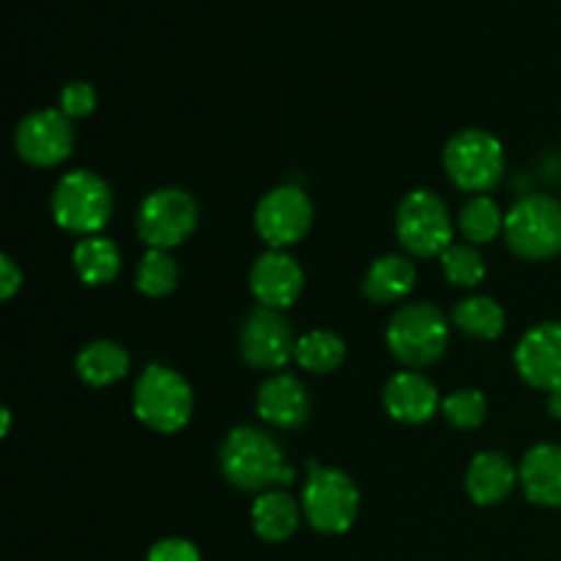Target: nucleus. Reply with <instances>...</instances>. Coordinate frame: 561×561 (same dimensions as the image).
<instances>
[{
  "mask_svg": "<svg viewBox=\"0 0 561 561\" xmlns=\"http://www.w3.org/2000/svg\"><path fill=\"white\" fill-rule=\"evenodd\" d=\"M444 168L458 190L482 195L502 181L504 148L488 131L466 129L444 148Z\"/></svg>",
  "mask_w": 561,
  "mask_h": 561,
  "instance_id": "0eeeda50",
  "label": "nucleus"
},
{
  "mask_svg": "<svg viewBox=\"0 0 561 561\" xmlns=\"http://www.w3.org/2000/svg\"><path fill=\"white\" fill-rule=\"evenodd\" d=\"M442 268L449 283L460 285V288H471V285L482 283V277H485V261H482L474 247L466 244L449 247L442 255Z\"/></svg>",
  "mask_w": 561,
  "mask_h": 561,
  "instance_id": "cd10ccee",
  "label": "nucleus"
},
{
  "mask_svg": "<svg viewBox=\"0 0 561 561\" xmlns=\"http://www.w3.org/2000/svg\"><path fill=\"white\" fill-rule=\"evenodd\" d=\"M219 466L225 480L239 491H263L274 485H290L296 471L285 463L279 444L257 427H236L219 449Z\"/></svg>",
  "mask_w": 561,
  "mask_h": 561,
  "instance_id": "f257e3e1",
  "label": "nucleus"
},
{
  "mask_svg": "<svg viewBox=\"0 0 561 561\" xmlns=\"http://www.w3.org/2000/svg\"><path fill=\"white\" fill-rule=\"evenodd\" d=\"M442 414L458 431H474V427H480L485 422L488 400L477 389H458V392L444 398Z\"/></svg>",
  "mask_w": 561,
  "mask_h": 561,
  "instance_id": "bb28decb",
  "label": "nucleus"
},
{
  "mask_svg": "<svg viewBox=\"0 0 561 561\" xmlns=\"http://www.w3.org/2000/svg\"><path fill=\"white\" fill-rule=\"evenodd\" d=\"M179 285V266L168 250H148L137 266V290L151 299L173 294Z\"/></svg>",
  "mask_w": 561,
  "mask_h": 561,
  "instance_id": "a878e982",
  "label": "nucleus"
},
{
  "mask_svg": "<svg viewBox=\"0 0 561 561\" xmlns=\"http://www.w3.org/2000/svg\"><path fill=\"white\" fill-rule=\"evenodd\" d=\"M294 359L299 362L301 370H310V373H318V376H323V373H332L343 365L345 343L334 332L316 329V332L305 334V337L296 343Z\"/></svg>",
  "mask_w": 561,
  "mask_h": 561,
  "instance_id": "b1692460",
  "label": "nucleus"
},
{
  "mask_svg": "<svg viewBox=\"0 0 561 561\" xmlns=\"http://www.w3.org/2000/svg\"><path fill=\"white\" fill-rule=\"evenodd\" d=\"M515 367L529 387L542 392L561 389V323H540L520 337Z\"/></svg>",
  "mask_w": 561,
  "mask_h": 561,
  "instance_id": "ddd939ff",
  "label": "nucleus"
},
{
  "mask_svg": "<svg viewBox=\"0 0 561 561\" xmlns=\"http://www.w3.org/2000/svg\"><path fill=\"white\" fill-rule=\"evenodd\" d=\"M96 110V91L88 82H69V85L60 91V113L66 118H85Z\"/></svg>",
  "mask_w": 561,
  "mask_h": 561,
  "instance_id": "c85d7f7f",
  "label": "nucleus"
},
{
  "mask_svg": "<svg viewBox=\"0 0 561 561\" xmlns=\"http://www.w3.org/2000/svg\"><path fill=\"white\" fill-rule=\"evenodd\" d=\"M257 414L274 427H299L310 414V398L299 378L272 376L257 392Z\"/></svg>",
  "mask_w": 561,
  "mask_h": 561,
  "instance_id": "f3484780",
  "label": "nucleus"
},
{
  "mask_svg": "<svg viewBox=\"0 0 561 561\" xmlns=\"http://www.w3.org/2000/svg\"><path fill=\"white\" fill-rule=\"evenodd\" d=\"M504 239L524 261L561 255V203L548 195H526L507 211Z\"/></svg>",
  "mask_w": 561,
  "mask_h": 561,
  "instance_id": "7ed1b4c3",
  "label": "nucleus"
},
{
  "mask_svg": "<svg viewBox=\"0 0 561 561\" xmlns=\"http://www.w3.org/2000/svg\"><path fill=\"white\" fill-rule=\"evenodd\" d=\"M518 482V471L513 469L502 453H480L466 471V491L482 507L504 502Z\"/></svg>",
  "mask_w": 561,
  "mask_h": 561,
  "instance_id": "a211bd4d",
  "label": "nucleus"
},
{
  "mask_svg": "<svg viewBox=\"0 0 561 561\" xmlns=\"http://www.w3.org/2000/svg\"><path fill=\"white\" fill-rule=\"evenodd\" d=\"M526 499L537 507H561V447L537 444L524 455L518 469Z\"/></svg>",
  "mask_w": 561,
  "mask_h": 561,
  "instance_id": "dca6fc26",
  "label": "nucleus"
},
{
  "mask_svg": "<svg viewBox=\"0 0 561 561\" xmlns=\"http://www.w3.org/2000/svg\"><path fill=\"white\" fill-rule=\"evenodd\" d=\"M135 405L137 420L157 433H179L186 427L192 416V389L175 370L162 365H151L142 370L135 383Z\"/></svg>",
  "mask_w": 561,
  "mask_h": 561,
  "instance_id": "20e7f679",
  "label": "nucleus"
},
{
  "mask_svg": "<svg viewBox=\"0 0 561 561\" xmlns=\"http://www.w3.org/2000/svg\"><path fill=\"white\" fill-rule=\"evenodd\" d=\"M548 411H551V416H557V420H561V389H557V392H551V398H548Z\"/></svg>",
  "mask_w": 561,
  "mask_h": 561,
  "instance_id": "2f4dec72",
  "label": "nucleus"
},
{
  "mask_svg": "<svg viewBox=\"0 0 561 561\" xmlns=\"http://www.w3.org/2000/svg\"><path fill=\"white\" fill-rule=\"evenodd\" d=\"M383 405L394 422L422 425V422L433 420V414L438 411V392L420 373H398L394 378H389L387 389H383Z\"/></svg>",
  "mask_w": 561,
  "mask_h": 561,
  "instance_id": "2eb2a0df",
  "label": "nucleus"
},
{
  "mask_svg": "<svg viewBox=\"0 0 561 561\" xmlns=\"http://www.w3.org/2000/svg\"><path fill=\"white\" fill-rule=\"evenodd\" d=\"M290 323L272 307H257L241 327V356L255 370H279L296 354Z\"/></svg>",
  "mask_w": 561,
  "mask_h": 561,
  "instance_id": "f8f14e48",
  "label": "nucleus"
},
{
  "mask_svg": "<svg viewBox=\"0 0 561 561\" xmlns=\"http://www.w3.org/2000/svg\"><path fill=\"white\" fill-rule=\"evenodd\" d=\"M387 345L405 367L433 365L449 345L447 318L427 301L403 305L389 321Z\"/></svg>",
  "mask_w": 561,
  "mask_h": 561,
  "instance_id": "f03ea898",
  "label": "nucleus"
},
{
  "mask_svg": "<svg viewBox=\"0 0 561 561\" xmlns=\"http://www.w3.org/2000/svg\"><path fill=\"white\" fill-rule=\"evenodd\" d=\"M250 288L261 307L285 310L299 299L305 288V274L301 266L283 250H272L255 261L250 272Z\"/></svg>",
  "mask_w": 561,
  "mask_h": 561,
  "instance_id": "4468645a",
  "label": "nucleus"
},
{
  "mask_svg": "<svg viewBox=\"0 0 561 561\" xmlns=\"http://www.w3.org/2000/svg\"><path fill=\"white\" fill-rule=\"evenodd\" d=\"M49 206L60 228L77 236H93L107 225L113 214V195L96 173L75 170L55 184Z\"/></svg>",
  "mask_w": 561,
  "mask_h": 561,
  "instance_id": "423d86ee",
  "label": "nucleus"
},
{
  "mask_svg": "<svg viewBox=\"0 0 561 561\" xmlns=\"http://www.w3.org/2000/svg\"><path fill=\"white\" fill-rule=\"evenodd\" d=\"M507 217L502 214L499 203L488 195H474L460 211V233L471 241V244H491L499 239L504 230Z\"/></svg>",
  "mask_w": 561,
  "mask_h": 561,
  "instance_id": "393cba45",
  "label": "nucleus"
},
{
  "mask_svg": "<svg viewBox=\"0 0 561 561\" xmlns=\"http://www.w3.org/2000/svg\"><path fill=\"white\" fill-rule=\"evenodd\" d=\"M455 327L474 340H496L504 332V310L491 296L463 299L453 312Z\"/></svg>",
  "mask_w": 561,
  "mask_h": 561,
  "instance_id": "5701e85b",
  "label": "nucleus"
},
{
  "mask_svg": "<svg viewBox=\"0 0 561 561\" xmlns=\"http://www.w3.org/2000/svg\"><path fill=\"white\" fill-rule=\"evenodd\" d=\"M416 268L409 257L403 255H383L367 268L365 277V296L376 305H394L403 301L414 290Z\"/></svg>",
  "mask_w": 561,
  "mask_h": 561,
  "instance_id": "6ab92c4d",
  "label": "nucleus"
},
{
  "mask_svg": "<svg viewBox=\"0 0 561 561\" xmlns=\"http://www.w3.org/2000/svg\"><path fill=\"white\" fill-rule=\"evenodd\" d=\"M20 288H22L20 266H16V263L11 261L9 255H3V257H0V296L9 301L11 296H14Z\"/></svg>",
  "mask_w": 561,
  "mask_h": 561,
  "instance_id": "7c9ffc66",
  "label": "nucleus"
},
{
  "mask_svg": "<svg viewBox=\"0 0 561 561\" xmlns=\"http://www.w3.org/2000/svg\"><path fill=\"white\" fill-rule=\"evenodd\" d=\"M14 148L22 162L33 168H55L69 159L75 148V129L60 110H36L16 126Z\"/></svg>",
  "mask_w": 561,
  "mask_h": 561,
  "instance_id": "9b49d317",
  "label": "nucleus"
},
{
  "mask_svg": "<svg viewBox=\"0 0 561 561\" xmlns=\"http://www.w3.org/2000/svg\"><path fill=\"white\" fill-rule=\"evenodd\" d=\"M394 228H398L400 244L414 257H436L453 247V217L433 192L416 190L405 195L398 208Z\"/></svg>",
  "mask_w": 561,
  "mask_h": 561,
  "instance_id": "6e6552de",
  "label": "nucleus"
},
{
  "mask_svg": "<svg viewBox=\"0 0 561 561\" xmlns=\"http://www.w3.org/2000/svg\"><path fill=\"white\" fill-rule=\"evenodd\" d=\"M301 510L307 515V524L316 531L343 535L354 526L356 513H359V488L345 471L310 463V477L301 493Z\"/></svg>",
  "mask_w": 561,
  "mask_h": 561,
  "instance_id": "39448f33",
  "label": "nucleus"
},
{
  "mask_svg": "<svg viewBox=\"0 0 561 561\" xmlns=\"http://www.w3.org/2000/svg\"><path fill=\"white\" fill-rule=\"evenodd\" d=\"M75 261L77 274L85 285H107L118 277L121 272V252L104 236H85L80 244L75 247Z\"/></svg>",
  "mask_w": 561,
  "mask_h": 561,
  "instance_id": "4be33fe9",
  "label": "nucleus"
},
{
  "mask_svg": "<svg viewBox=\"0 0 561 561\" xmlns=\"http://www.w3.org/2000/svg\"><path fill=\"white\" fill-rule=\"evenodd\" d=\"M197 228V203L190 192L168 190L151 192L137 211V236L148 250H173L184 244Z\"/></svg>",
  "mask_w": 561,
  "mask_h": 561,
  "instance_id": "1a4fd4ad",
  "label": "nucleus"
},
{
  "mask_svg": "<svg viewBox=\"0 0 561 561\" xmlns=\"http://www.w3.org/2000/svg\"><path fill=\"white\" fill-rule=\"evenodd\" d=\"M77 373L88 387H110L129 373V354L118 343L99 340L77 356Z\"/></svg>",
  "mask_w": 561,
  "mask_h": 561,
  "instance_id": "412c9836",
  "label": "nucleus"
},
{
  "mask_svg": "<svg viewBox=\"0 0 561 561\" xmlns=\"http://www.w3.org/2000/svg\"><path fill=\"white\" fill-rule=\"evenodd\" d=\"M296 526H299V504L285 491H266L252 504V529L261 540H288Z\"/></svg>",
  "mask_w": 561,
  "mask_h": 561,
  "instance_id": "aec40b11",
  "label": "nucleus"
},
{
  "mask_svg": "<svg viewBox=\"0 0 561 561\" xmlns=\"http://www.w3.org/2000/svg\"><path fill=\"white\" fill-rule=\"evenodd\" d=\"M9 425H11V411H3V436H9Z\"/></svg>",
  "mask_w": 561,
  "mask_h": 561,
  "instance_id": "473e14b6",
  "label": "nucleus"
},
{
  "mask_svg": "<svg viewBox=\"0 0 561 561\" xmlns=\"http://www.w3.org/2000/svg\"><path fill=\"white\" fill-rule=\"evenodd\" d=\"M148 561H201V551L190 540H162L148 551Z\"/></svg>",
  "mask_w": 561,
  "mask_h": 561,
  "instance_id": "c756f323",
  "label": "nucleus"
},
{
  "mask_svg": "<svg viewBox=\"0 0 561 561\" xmlns=\"http://www.w3.org/2000/svg\"><path fill=\"white\" fill-rule=\"evenodd\" d=\"M312 225V203L299 186L285 184L268 192L255 211V228L272 250H285L307 236Z\"/></svg>",
  "mask_w": 561,
  "mask_h": 561,
  "instance_id": "9d476101",
  "label": "nucleus"
}]
</instances>
